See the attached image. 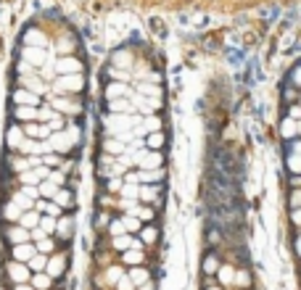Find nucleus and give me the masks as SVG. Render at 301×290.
Returning a JSON list of instances; mask_svg holds the SVG:
<instances>
[{
	"label": "nucleus",
	"mask_w": 301,
	"mask_h": 290,
	"mask_svg": "<svg viewBox=\"0 0 301 290\" xmlns=\"http://www.w3.org/2000/svg\"><path fill=\"white\" fill-rule=\"evenodd\" d=\"M6 238L11 240V243H24V240H26V232H24L22 227H8V230H6Z\"/></svg>",
	"instance_id": "obj_1"
},
{
	"label": "nucleus",
	"mask_w": 301,
	"mask_h": 290,
	"mask_svg": "<svg viewBox=\"0 0 301 290\" xmlns=\"http://www.w3.org/2000/svg\"><path fill=\"white\" fill-rule=\"evenodd\" d=\"M138 195H140L143 201H156L158 188H150V185H148V188H140V190H138Z\"/></svg>",
	"instance_id": "obj_2"
},
{
	"label": "nucleus",
	"mask_w": 301,
	"mask_h": 290,
	"mask_svg": "<svg viewBox=\"0 0 301 290\" xmlns=\"http://www.w3.org/2000/svg\"><path fill=\"white\" fill-rule=\"evenodd\" d=\"M130 280H132L135 285H143V283H148V272H146V269H132Z\"/></svg>",
	"instance_id": "obj_3"
},
{
	"label": "nucleus",
	"mask_w": 301,
	"mask_h": 290,
	"mask_svg": "<svg viewBox=\"0 0 301 290\" xmlns=\"http://www.w3.org/2000/svg\"><path fill=\"white\" fill-rule=\"evenodd\" d=\"M217 275H220L222 283H232V280H235V272H232L230 267H220V269H217Z\"/></svg>",
	"instance_id": "obj_4"
},
{
	"label": "nucleus",
	"mask_w": 301,
	"mask_h": 290,
	"mask_svg": "<svg viewBox=\"0 0 301 290\" xmlns=\"http://www.w3.org/2000/svg\"><path fill=\"white\" fill-rule=\"evenodd\" d=\"M217 269H220V264H217V256H209V259H206V264H204V272H206V275H214Z\"/></svg>",
	"instance_id": "obj_5"
},
{
	"label": "nucleus",
	"mask_w": 301,
	"mask_h": 290,
	"mask_svg": "<svg viewBox=\"0 0 301 290\" xmlns=\"http://www.w3.org/2000/svg\"><path fill=\"white\" fill-rule=\"evenodd\" d=\"M124 261H127V264H140V261H143V254H140V251H127Z\"/></svg>",
	"instance_id": "obj_6"
},
{
	"label": "nucleus",
	"mask_w": 301,
	"mask_h": 290,
	"mask_svg": "<svg viewBox=\"0 0 301 290\" xmlns=\"http://www.w3.org/2000/svg\"><path fill=\"white\" fill-rule=\"evenodd\" d=\"M235 283H238V285H243V288H246V285L251 283V275L246 272V269H243V272H235Z\"/></svg>",
	"instance_id": "obj_7"
},
{
	"label": "nucleus",
	"mask_w": 301,
	"mask_h": 290,
	"mask_svg": "<svg viewBox=\"0 0 301 290\" xmlns=\"http://www.w3.org/2000/svg\"><path fill=\"white\" fill-rule=\"evenodd\" d=\"M11 275H14L16 283H22V280H26V269H24V267H14V269H11Z\"/></svg>",
	"instance_id": "obj_8"
},
{
	"label": "nucleus",
	"mask_w": 301,
	"mask_h": 290,
	"mask_svg": "<svg viewBox=\"0 0 301 290\" xmlns=\"http://www.w3.org/2000/svg\"><path fill=\"white\" fill-rule=\"evenodd\" d=\"M56 201H58V203H64V206H69V203H72V195H69V190L56 193Z\"/></svg>",
	"instance_id": "obj_9"
},
{
	"label": "nucleus",
	"mask_w": 301,
	"mask_h": 290,
	"mask_svg": "<svg viewBox=\"0 0 301 290\" xmlns=\"http://www.w3.org/2000/svg\"><path fill=\"white\" fill-rule=\"evenodd\" d=\"M122 224H124V230H138V227H140V222H138L135 217H127Z\"/></svg>",
	"instance_id": "obj_10"
},
{
	"label": "nucleus",
	"mask_w": 301,
	"mask_h": 290,
	"mask_svg": "<svg viewBox=\"0 0 301 290\" xmlns=\"http://www.w3.org/2000/svg\"><path fill=\"white\" fill-rule=\"evenodd\" d=\"M156 235H158V232H156L154 227H148V230H143V240H146V243H154V240H156Z\"/></svg>",
	"instance_id": "obj_11"
},
{
	"label": "nucleus",
	"mask_w": 301,
	"mask_h": 290,
	"mask_svg": "<svg viewBox=\"0 0 301 290\" xmlns=\"http://www.w3.org/2000/svg\"><path fill=\"white\" fill-rule=\"evenodd\" d=\"M114 246H116V248H127V246H132V240H130V238H116Z\"/></svg>",
	"instance_id": "obj_12"
},
{
	"label": "nucleus",
	"mask_w": 301,
	"mask_h": 290,
	"mask_svg": "<svg viewBox=\"0 0 301 290\" xmlns=\"http://www.w3.org/2000/svg\"><path fill=\"white\" fill-rule=\"evenodd\" d=\"M138 217H140V219H154V211H150V209H140Z\"/></svg>",
	"instance_id": "obj_13"
},
{
	"label": "nucleus",
	"mask_w": 301,
	"mask_h": 290,
	"mask_svg": "<svg viewBox=\"0 0 301 290\" xmlns=\"http://www.w3.org/2000/svg\"><path fill=\"white\" fill-rule=\"evenodd\" d=\"M14 256H16V259H26V256H30V248H22V251L16 248V251H14Z\"/></svg>",
	"instance_id": "obj_14"
},
{
	"label": "nucleus",
	"mask_w": 301,
	"mask_h": 290,
	"mask_svg": "<svg viewBox=\"0 0 301 290\" xmlns=\"http://www.w3.org/2000/svg\"><path fill=\"white\" fill-rule=\"evenodd\" d=\"M119 288H122V290H130V288H132V280H122Z\"/></svg>",
	"instance_id": "obj_15"
},
{
	"label": "nucleus",
	"mask_w": 301,
	"mask_h": 290,
	"mask_svg": "<svg viewBox=\"0 0 301 290\" xmlns=\"http://www.w3.org/2000/svg\"><path fill=\"white\" fill-rule=\"evenodd\" d=\"M122 275H119V269H111V272H108V280H111V283H114V280H119Z\"/></svg>",
	"instance_id": "obj_16"
},
{
	"label": "nucleus",
	"mask_w": 301,
	"mask_h": 290,
	"mask_svg": "<svg viewBox=\"0 0 301 290\" xmlns=\"http://www.w3.org/2000/svg\"><path fill=\"white\" fill-rule=\"evenodd\" d=\"M108 188H111V190H119V188H122V182H119V180H111V182H108Z\"/></svg>",
	"instance_id": "obj_17"
},
{
	"label": "nucleus",
	"mask_w": 301,
	"mask_h": 290,
	"mask_svg": "<svg viewBox=\"0 0 301 290\" xmlns=\"http://www.w3.org/2000/svg\"><path fill=\"white\" fill-rule=\"evenodd\" d=\"M294 206H301V190L294 193Z\"/></svg>",
	"instance_id": "obj_18"
},
{
	"label": "nucleus",
	"mask_w": 301,
	"mask_h": 290,
	"mask_svg": "<svg viewBox=\"0 0 301 290\" xmlns=\"http://www.w3.org/2000/svg\"><path fill=\"white\" fill-rule=\"evenodd\" d=\"M140 290H154V285H150V283H143V288H140Z\"/></svg>",
	"instance_id": "obj_19"
},
{
	"label": "nucleus",
	"mask_w": 301,
	"mask_h": 290,
	"mask_svg": "<svg viewBox=\"0 0 301 290\" xmlns=\"http://www.w3.org/2000/svg\"><path fill=\"white\" fill-rule=\"evenodd\" d=\"M294 222H301V209H298V211L294 214Z\"/></svg>",
	"instance_id": "obj_20"
},
{
	"label": "nucleus",
	"mask_w": 301,
	"mask_h": 290,
	"mask_svg": "<svg viewBox=\"0 0 301 290\" xmlns=\"http://www.w3.org/2000/svg\"><path fill=\"white\" fill-rule=\"evenodd\" d=\"M296 248H298V256H301V238H298V243H296Z\"/></svg>",
	"instance_id": "obj_21"
},
{
	"label": "nucleus",
	"mask_w": 301,
	"mask_h": 290,
	"mask_svg": "<svg viewBox=\"0 0 301 290\" xmlns=\"http://www.w3.org/2000/svg\"><path fill=\"white\" fill-rule=\"evenodd\" d=\"M212 290H220V288H212Z\"/></svg>",
	"instance_id": "obj_22"
}]
</instances>
